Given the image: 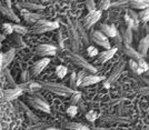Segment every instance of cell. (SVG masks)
Here are the masks:
<instances>
[{"mask_svg": "<svg viewBox=\"0 0 149 130\" xmlns=\"http://www.w3.org/2000/svg\"><path fill=\"white\" fill-rule=\"evenodd\" d=\"M42 88L47 89L48 91L52 93H56L59 96H63V97H67V96H71L72 93L76 91L74 89L69 88V87L61 85V83H57V82H52V81H44L41 83Z\"/></svg>", "mask_w": 149, "mask_h": 130, "instance_id": "obj_1", "label": "cell"}, {"mask_svg": "<svg viewBox=\"0 0 149 130\" xmlns=\"http://www.w3.org/2000/svg\"><path fill=\"white\" fill-rule=\"evenodd\" d=\"M59 28V24L57 21H48L46 19H39L37 22L33 24V33H44L47 31H52Z\"/></svg>", "mask_w": 149, "mask_h": 130, "instance_id": "obj_2", "label": "cell"}, {"mask_svg": "<svg viewBox=\"0 0 149 130\" xmlns=\"http://www.w3.org/2000/svg\"><path fill=\"white\" fill-rule=\"evenodd\" d=\"M67 57H68L71 61L74 62L76 66L80 67V68H82L84 70L88 71V72H97V69L95 68L91 63H89L85 58H82V57H80L79 55H77L76 52L67 51Z\"/></svg>", "mask_w": 149, "mask_h": 130, "instance_id": "obj_3", "label": "cell"}, {"mask_svg": "<svg viewBox=\"0 0 149 130\" xmlns=\"http://www.w3.org/2000/svg\"><path fill=\"white\" fill-rule=\"evenodd\" d=\"M27 100H28L29 105H30L32 108L38 109V110H41V111H44V112H47V113L50 112L49 105H48L47 101H45L40 96H38V95H31V96H29V97L27 98Z\"/></svg>", "mask_w": 149, "mask_h": 130, "instance_id": "obj_4", "label": "cell"}, {"mask_svg": "<svg viewBox=\"0 0 149 130\" xmlns=\"http://www.w3.org/2000/svg\"><path fill=\"white\" fill-rule=\"evenodd\" d=\"M36 54L40 57H51L56 56L57 47L52 44H39L36 47Z\"/></svg>", "mask_w": 149, "mask_h": 130, "instance_id": "obj_5", "label": "cell"}, {"mask_svg": "<svg viewBox=\"0 0 149 130\" xmlns=\"http://www.w3.org/2000/svg\"><path fill=\"white\" fill-rule=\"evenodd\" d=\"M93 40L95 41L96 44H98V46L102 47V48H105V49H109V48H111V47H110V42H109L108 37H106L105 35H104L100 30L93 31Z\"/></svg>", "mask_w": 149, "mask_h": 130, "instance_id": "obj_6", "label": "cell"}, {"mask_svg": "<svg viewBox=\"0 0 149 130\" xmlns=\"http://www.w3.org/2000/svg\"><path fill=\"white\" fill-rule=\"evenodd\" d=\"M100 17H101V10H95V11L89 13L84 19V27L86 29L91 28L96 22H98Z\"/></svg>", "mask_w": 149, "mask_h": 130, "instance_id": "obj_7", "label": "cell"}, {"mask_svg": "<svg viewBox=\"0 0 149 130\" xmlns=\"http://www.w3.org/2000/svg\"><path fill=\"white\" fill-rule=\"evenodd\" d=\"M125 66H126V62H125L124 60H120V61H119L118 63L115 66V68L111 70V74H110V76H109V77H108V79H107V81H108L110 85L118 80V78L120 77L121 72L124 71Z\"/></svg>", "mask_w": 149, "mask_h": 130, "instance_id": "obj_8", "label": "cell"}, {"mask_svg": "<svg viewBox=\"0 0 149 130\" xmlns=\"http://www.w3.org/2000/svg\"><path fill=\"white\" fill-rule=\"evenodd\" d=\"M50 63V58L49 57H44L41 58L40 60H38L37 62H35V65L32 66V69H31V72H32V76L33 77H37L38 74H40L48 65Z\"/></svg>", "mask_w": 149, "mask_h": 130, "instance_id": "obj_9", "label": "cell"}, {"mask_svg": "<svg viewBox=\"0 0 149 130\" xmlns=\"http://www.w3.org/2000/svg\"><path fill=\"white\" fill-rule=\"evenodd\" d=\"M17 88L21 89L22 91H27V92H36L37 90L41 89L42 86L41 83H38V82H33V81H27V82H24V83H20L18 86H16Z\"/></svg>", "mask_w": 149, "mask_h": 130, "instance_id": "obj_10", "label": "cell"}, {"mask_svg": "<svg viewBox=\"0 0 149 130\" xmlns=\"http://www.w3.org/2000/svg\"><path fill=\"white\" fill-rule=\"evenodd\" d=\"M106 80V78L104 76H95V74H90V76H85L84 79L81 80V83L79 87H88L95 85V83H98L100 81Z\"/></svg>", "mask_w": 149, "mask_h": 130, "instance_id": "obj_11", "label": "cell"}, {"mask_svg": "<svg viewBox=\"0 0 149 130\" xmlns=\"http://www.w3.org/2000/svg\"><path fill=\"white\" fill-rule=\"evenodd\" d=\"M117 50H118L117 48H109V49H106L105 51L98 54V62L99 63H105V62L109 61L116 55Z\"/></svg>", "mask_w": 149, "mask_h": 130, "instance_id": "obj_12", "label": "cell"}, {"mask_svg": "<svg viewBox=\"0 0 149 130\" xmlns=\"http://www.w3.org/2000/svg\"><path fill=\"white\" fill-rule=\"evenodd\" d=\"M22 90L21 89H19V88H13V89H7L5 90V92H3V98L6 101H10V100H15L19 98L21 95H22Z\"/></svg>", "mask_w": 149, "mask_h": 130, "instance_id": "obj_13", "label": "cell"}, {"mask_svg": "<svg viewBox=\"0 0 149 130\" xmlns=\"http://www.w3.org/2000/svg\"><path fill=\"white\" fill-rule=\"evenodd\" d=\"M18 7H21L24 8L25 10H28V11H40V10H45V6L42 5H39L37 2H31V1H24L21 3H19Z\"/></svg>", "mask_w": 149, "mask_h": 130, "instance_id": "obj_14", "label": "cell"}, {"mask_svg": "<svg viewBox=\"0 0 149 130\" xmlns=\"http://www.w3.org/2000/svg\"><path fill=\"white\" fill-rule=\"evenodd\" d=\"M0 13H2L5 17H7L8 19H10L11 21H15L16 24H18L19 21H20L19 17L13 13L11 8H8V7H6V6H2L1 3H0Z\"/></svg>", "mask_w": 149, "mask_h": 130, "instance_id": "obj_15", "label": "cell"}, {"mask_svg": "<svg viewBox=\"0 0 149 130\" xmlns=\"http://www.w3.org/2000/svg\"><path fill=\"white\" fill-rule=\"evenodd\" d=\"M69 36H70V40H71V44H72V49L76 52L78 48H79V36H78V31L76 30V28L70 26L69 27Z\"/></svg>", "mask_w": 149, "mask_h": 130, "instance_id": "obj_16", "label": "cell"}, {"mask_svg": "<svg viewBox=\"0 0 149 130\" xmlns=\"http://www.w3.org/2000/svg\"><path fill=\"white\" fill-rule=\"evenodd\" d=\"M99 28H100V31L105 35L106 37L113 38V37H116L117 33H118L116 27L112 25H105V24H102V25H100Z\"/></svg>", "mask_w": 149, "mask_h": 130, "instance_id": "obj_17", "label": "cell"}, {"mask_svg": "<svg viewBox=\"0 0 149 130\" xmlns=\"http://www.w3.org/2000/svg\"><path fill=\"white\" fill-rule=\"evenodd\" d=\"M123 50H124L125 55H127V56L129 57V58H131L132 60H136L137 61V60H139V59L143 58V57L138 54V51H136V50L134 49L130 44H126V43H124Z\"/></svg>", "mask_w": 149, "mask_h": 130, "instance_id": "obj_18", "label": "cell"}, {"mask_svg": "<svg viewBox=\"0 0 149 130\" xmlns=\"http://www.w3.org/2000/svg\"><path fill=\"white\" fill-rule=\"evenodd\" d=\"M127 3H128L132 9L143 10V9H147V8H148L149 0H128Z\"/></svg>", "mask_w": 149, "mask_h": 130, "instance_id": "obj_19", "label": "cell"}, {"mask_svg": "<svg viewBox=\"0 0 149 130\" xmlns=\"http://www.w3.org/2000/svg\"><path fill=\"white\" fill-rule=\"evenodd\" d=\"M15 54H16V50L10 49L9 51H7L6 54L2 55V62H1V70H3L5 68L8 67V65L15 58Z\"/></svg>", "mask_w": 149, "mask_h": 130, "instance_id": "obj_20", "label": "cell"}, {"mask_svg": "<svg viewBox=\"0 0 149 130\" xmlns=\"http://www.w3.org/2000/svg\"><path fill=\"white\" fill-rule=\"evenodd\" d=\"M22 17H24L26 22H28V24H35V22H37L39 19L44 18V16H42V15H40V13H31V11L24 13H22Z\"/></svg>", "mask_w": 149, "mask_h": 130, "instance_id": "obj_21", "label": "cell"}, {"mask_svg": "<svg viewBox=\"0 0 149 130\" xmlns=\"http://www.w3.org/2000/svg\"><path fill=\"white\" fill-rule=\"evenodd\" d=\"M148 48H149V38L145 37L140 40V42L138 44V54L143 58V57L147 55Z\"/></svg>", "mask_w": 149, "mask_h": 130, "instance_id": "obj_22", "label": "cell"}, {"mask_svg": "<svg viewBox=\"0 0 149 130\" xmlns=\"http://www.w3.org/2000/svg\"><path fill=\"white\" fill-rule=\"evenodd\" d=\"M65 127L70 130H90L87 126L82 124H78V122H67Z\"/></svg>", "mask_w": 149, "mask_h": 130, "instance_id": "obj_23", "label": "cell"}, {"mask_svg": "<svg viewBox=\"0 0 149 130\" xmlns=\"http://www.w3.org/2000/svg\"><path fill=\"white\" fill-rule=\"evenodd\" d=\"M121 39L124 40V43L130 44L131 41H132V29L127 27L124 30V33H123V38H121Z\"/></svg>", "mask_w": 149, "mask_h": 130, "instance_id": "obj_24", "label": "cell"}, {"mask_svg": "<svg viewBox=\"0 0 149 130\" xmlns=\"http://www.w3.org/2000/svg\"><path fill=\"white\" fill-rule=\"evenodd\" d=\"M125 21H126L127 27L130 29H137L139 27V20H134L128 15H125Z\"/></svg>", "mask_w": 149, "mask_h": 130, "instance_id": "obj_25", "label": "cell"}, {"mask_svg": "<svg viewBox=\"0 0 149 130\" xmlns=\"http://www.w3.org/2000/svg\"><path fill=\"white\" fill-rule=\"evenodd\" d=\"M48 127H49L48 124L37 121V122H35L33 124L29 126V127H28V130H44V129H46V128H48Z\"/></svg>", "mask_w": 149, "mask_h": 130, "instance_id": "obj_26", "label": "cell"}, {"mask_svg": "<svg viewBox=\"0 0 149 130\" xmlns=\"http://www.w3.org/2000/svg\"><path fill=\"white\" fill-rule=\"evenodd\" d=\"M13 32H16L17 35H20V36H24L26 35L27 32H28V29L24 27V26H20L18 24H16V25H13Z\"/></svg>", "mask_w": 149, "mask_h": 130, "instance_id": "obj_27", "label": "cell"}, {"mask_svg": "<svg viewBox=\"0 0 149 130\" xmlns=\"http://www.w3.org/2000/svg\"><path fill=\"white\" fill-rule=\"evenodd\" d=\"M67 72H68V69H67V67H65V66H62V65L58 66V67L56 68L57 77H58V78H60V79L65 78V76L67 74Z\"/></svg>", "mask_w": 149, "mask_h": 130, "instance_id": "obj_28", "label": "cell"}, {"mask_svg": "<svg viewBox=\"0 0 149 130\" xmlns=\"http://www.w3.org/2000/svg\"><path fill=\"white\" fill-rule=\"evenodd\" d=\"M138 19L143 21V22H147V21H148V19H149L148 8H147V9H143V10H141L140 13H138Z\"/></svg>", "mask_w": 149, "mask_h": 130, "instance_id": "obj_29", "label": "cell"}, {"mask_svg": "<svg viewBox=\"0 0 149 130\" xmlns=\"http://www.w3.org/2000/svg\"><path fill=\"white\" fill-rule=\"evenodd\" d=\"M98 117H99L98 112L95 111V110H90V111H88L86 113V119H87L88 121H91V122H93Z\"/></svg>", "mask_w": 149, "mask_h": 130, "instance_id": "obj_30", "label": "cell"}, {"mask_svg": "<svg viewBox=\"0 0 149 130\" xmlns=\"http://www.w3.org/2000/svg\"><path fill=\"white\" fill-rule=\"evenodd\" d=\"M67 115H68L69 117H74L76 115H77V112H78V108H77V106L76 105H71L70 107L67 108Z\"/></svg>", "mask_w": 149, "mask_h": 130, "instance_id": "obj_31", "label": "cell"}, {"mask_svg": "<svg viewBox=\"0 0 149 130\" xmlns=\"http://www.w3.org/2000/svg\"><path fill=\"white\" fill-rule=\"evenodd\" d=\"M80 98H81V93L79 92V91H77V90H76V91L71 95V99H70V101H71V104H72V105H76V104L80 100Z\"/></svg>", "mask_w": 149, "mask_h": 130, "instance_id": "obj_32", "label": "cell"}, {"mask_svg": "<svg viewBox=\"0 0 149 130\" xmlns=\"http://www.w3.org/2000/svg\"><path fill=\"white\" fill-rule=\"evenodd\" d=\"M87 54L89 57H96L99 52H98V49L95 46H89L87 48Z\"/></svg>", "mask_w": 149, "mask_h": 130, "instance_id": "obj_33", "label": "cell"}, {"mask_svg": "<svg viewBox=\"0 0 149 130\" xmlns=\"http://www.w3.org/2000/svg\"><path fill=\"white\" fill-rule=\"evenodd\" d=\"M137 63H138V67L143 70V72H145V71H148V69H149L148 63L143 60V58L139 59V60H137Z\"/></svg>", "mask_w": 149, "mask_h": 130, "instance_id": "obj_34", "label": "cell"}, {"mask_svg": "<svg viewBox=\"0 0 149 130\" xmlns=\"http://www.w3.org/2000/svg\"><path fill=\"white\" fill-rule=\"evenodd\" d=\"M86 7H87V10L89 13L96 10V3L93 0H86Z\"/></svg>", "mask_w": 149, "mask_h": 130, "instance_id": "obj_35", "label": "cell"}, {"mask_svg": "<svg viewBox=\"0 0 149 130\" xmlns=\"http://www.w3.org/2000/svg\"><path fill=\"white\" fill-rule=\"evenodd\" d=\"M110 6V0H100L99 1V10H107Z\"/></svg>", "mask_w": 149, "mask_h": 130, "instance_id": "obj_36", "label": "cell"}, {"mask_svg": "<svg viewBox=\"0 0 149 130\" xmlns=\"http://www.w3.org/2000/svg\"><path fill=\"white\" fill-rule=\"evenodd\" d=\"M2 29H3L6 35H11L13 32V25H11V24H3V25H2Z\"/></svg>", "mask_w": 149, "mask_h": 130, "instance_id": "obj_37", "label": "cell"}, {"mask_svg": "<svg viewBox=\"0 0 149 130\" xmlns=\"http://www.w3.org/2000/svg\"><path fill=\"white\" fill-rule=\"evenodd\" d=\"M84 77H85V72L84 71H79L78 74H76V86L79 87L81 83V80L84 79Z\"/></svg>", "mask_w": 149, "mask_h": 130, "instance_id": "obj_38", "label": "cell"}, {"mask_svg": "<svg viewBox=\"0 0 149 130\" xmlns=\"http://www.w3.org/2000/svg\"><path fill=\"white\" fill-rule=\"evenodd\" d=\"M13 39H15V41L17 42V44H18L19 47L21 46V47H26V44L24 43V41H22V39H21V37H20V35H16L15 37H13Z\"/></svg>", "mask_w": 149, "mask_h": 130, "instance_id": "obj_39", "label": "cell"}, {"mask_svg": "<svg viewBox=\"0 0 149 130\" xmlns=\"http://www.w3.org/2000/svg\"><path fill=\"white\" fill-rule=\"evenodd\" d=\"M70 88L74 90H76V88H77V86H76V74H72L70 77Z\"/></svg>", "mask_w": 149, "mask_h": 130, "instance_id": "obj_40", "label": "cell"}, {"mask_svg": "<svg viewBox=\"0 0 149 130\" xmlns=\"http://www.w3.org/2000/svg\"><path fill=\"white\" fill-rule=\"evenodd\" d=\"M127 15H128L131 19H134V20H139V19H138V13H135L132 9H129V10L127 11Z\"/></svg>", "mask_w": 149, "mask_h": 130, "instance_id": "obj_41", "label": "cell"}, {"mask_svg": "<svg viewBox=\"0 0 149 130\" xmlns=\"http://www.w3.org/2000/svg\"><path fill=\"white\" fill-rule=\"evenodd\" d=\"M129 67L131 68V70L134 71V72H136L137 68H138V63H137L136 60H129Z\"/></svg>", "mask_w": 149, "mask_h": 130, "instance_id": "obj_42", "label": "cell"}, {"mask_svg": "<svg viewBox=\"0 0 149 130\" xmlns=\"http://www.w3.org/2000/svg\"><path fill=\"white\" fill-rule=\"evenodd\" d=\"M3 74L7 77V79H8V82H9V83H13V77L10 76V72H9V70H8L7 68L3 69Z\"/></svg>", "mask_w": 149, "mask_h": 130, "instance_id": "obj_43", "label": "cell"}, {"mask_svg": "<svg viewBox=\"0 0 149 130\" xmlns=\"http://www.w3.org/2000/svg\"><path fill=\"white\" fill-rule=\"evenodd\" d=\"M104 87L107 88V89H109V88H110V83H109L108 81H104Z\"/></svg>", "mask_w": 149, "mask_h": 130, "instance_id": "obj_44", "label": "cell"}, {"mask_svg": "<svg viewBox=\"0 0 149 130\" xmlns=\"http://www.w3.org/2000/svg\"><path fill=\"white\" fill-rule=\"evenodd\" d=\"M5 1H6V7L11 8V1H10V0H5Z\"/></svg>", "mask_w": 149, "mask_h": 130, "instance_id": "obj_45", "label": "cell"}, {"mask_svg": "<svg viewBox=\"0 0 149 130\" xmlns=\"http://www.w3.org/2000/svg\"><path fill=\"white\" fill-rule=\"evenodd\" d=\"M44 130H60V129H58V128H52V127H48V128H46V129Z\"/></svg>", "mask_w": 149, "mask_h": 130, "instance_id": "obj_46", "label": "cell"}, {"mask_svg": "<svg viewBox=\"0 0 149 130\" xmlns=\"http://www.w3.org/2000/svg\"><path fill=\"white\" fill-rule=\"evenodd\" d=\"M1 62H2V54H0V72H1Z\"/></svg>", "mask_w": 149, "mask_h": 130, "instance_id": "obj_47", "label": "cell"}, {"mask_svg": "<svg viewBox=\"0 0 149 130\" xmlns=\"http://www.w3.org/2000/svg\"><path fill=\"white\" fill-rule=\"evenodd\" d=\"M93 130H108V129H104V128H95Z\"/></svg>", "mask_w": 149, "mask_h": 130, "instance_id": "obj_48", "label": "cell"}, {"mask_svg": "<svg viewBox=\"0 0 149 130\" xmlns=\"http://www.w3.org/2000/svg\"><path fill=\"white\" fill-rule=\"evenodd\" d=\"M31 2H37V1H39V0H30Z\"/></svg>", "mask_w": 149, "mask_h": 130, "instance_id": "obj_49", "label": "cell"}, {"mask_svg": "<svg viewBox=\"0 0 149 130\" xmlns=\"http://www.w3.org/2000/svg\"><path fill=\"white\" fill-rule=\"evenodd\" d=\"M3 38H5V37H3V36H2V37H1V35H0V39H3Z\"/></svg>", "mask_w": 149, "mask_h": 130, "instance_id": "obj_50", "label": "cell"}, {"mask_svg": "<svg viewBox=\"0 0 149 130\" xmlns=\"http://www.w3.org/2000/svg\"><path fill=\"white\" fill-rule=\"evenodd\" d=\"M74 1H80V0H74Z\"/></svg>", "mask_w": 149, "mask_h": 130, "instance_id": "obj_51", "label": "cell"}, {"mask_svg": "<svg viewBox=\"0 0 149 130\" xmlns=\"http://www.w3.org/2000/svg\"><path fill=\"white\" fill-rule=\"evenodd\" d=\"M0 3H1V2H0Z\"/></svg>", "mask_w": 149, "mask_h": 130, "instance_id": "obj_52", "label": "cell"}]
</instances>
